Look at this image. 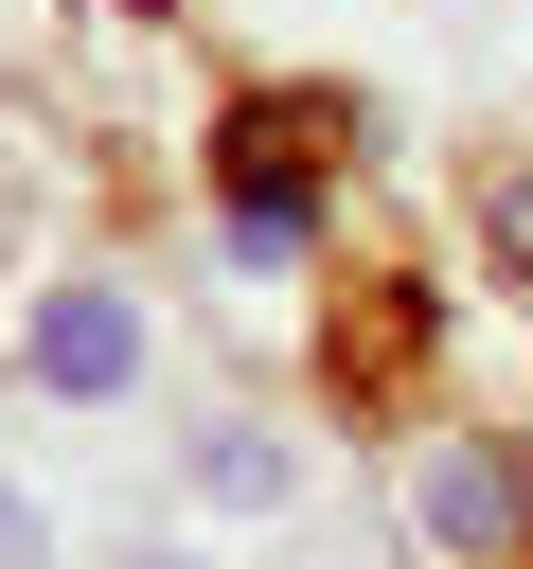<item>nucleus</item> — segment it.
<instances>
[{"mask_svg":"<svg viewBox=\"0 0 533 569\" xmlns=\"http://www.w3.org/2000/svg\"><path fill=\"white\" fill-rule=\"evenodd\" d=\"M0 569H71V498H53V462H18V445H0Z\"/></svg>","mask_w":533,"mask_h":569,"instance_id":"4","label":"nucleus"},{"mask_svg":"<svg viewBox=\"0 0 533 569\" xmlns=\"http://www.w3.org/2000/svg\"><path fill=\"white\" fill-rule=\"evenodd\" d=\"M142 569H195V551H142Z\"/></svg>","mask_w":533,"mask_h":569,"instance_id":"6","label":"nucleus"},{"mask_svg":"<svg viewBox=\"0 0 533 569\" xmlns=\"http://www.w3.org/2000/svg\"><path fill=\"white\" fill-rule=\"evenodd\" d=\"M391 516H409L426 569H533V445L515 427H409Z\"/></svg>","mask_w":533,"mask_h":569,"instance_id":"1","label":"nucleus"},{"mask_svg":"<svg viewBox=\"0 0 533 569\" xmlns=\"http://www.w3.org/2000/svg\"><path fill=\"white\" fill-rule=\"evenodd\" d=\"M480 231H497V267L533 284V160H497V196H480Z\"/></svg>","mask_w":533,"mask_h":569,"instance_id":"5","label":"nucleus"},{"mask_svg":"<svg viewBox=\"0 0 533 569\" xmlns=\"http://www.w3.org/2000/svg\"><path fill=\"white\" fill-rule=\"evenodd\" d=\"M18 373H36L53 409H124V391H142V302H124V284H53L36 338H18Z\"/></svg>","mask_w":533,"mask_h":569,"instance_id":"2","label":"nucleus"},{"mask_svg":"<svg viewBox=\"0 0 533 569\" xmlns=\"http://www.w3.org/2000/svg\"><path fill=\"white\" fill-rule=\"evenodd\" d=\"M178 462H195V498H231V516H266V498H302V445H284L266 409H213V427H195Z\"/></svg>","mask_w":533,"mask_h":569,"instance_id":"3","label":"nucleus"}]
</instances>
